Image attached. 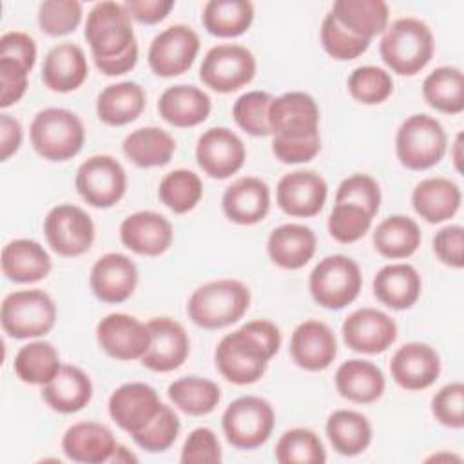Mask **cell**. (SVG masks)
Listing matches in <instances>:
<instances>
[{"label": "cell", "mask_w": 464, "mask_h": 464, "mask_svg": "<svg viewBox=\"0 0 464 464\" xmlns=\"http://www.w3.org/2000/svg\"><path fill=\"white\" fill-rule=\"evenodd\" d=\"M279 328L268 319H254L218 343L214 362L228 382L254 384L265 375L268 361L279 352Z\"/></svg>", "instance_id": "cell-1"}, {"label": "cell", "mask_w": 464, "mask_h": 464, "mask_svg": "<svg viewBox=\"0 0 464 464\" xmlns=\"http://www.w3.org/2000/svg\"><path fill=\"white\" fill-rule=\"evenodd\" d=\"M435 49L431 29L419 18H397L384 29L379 53L386 67L399 76H415L431 60Z\"/></svg>", "instance_id": "cell-2"}, {"label": "cell", "mask_w": 464, "mask_h": 464, "mask_svg": "<svg viewBox=\"0 0 464 464\" xmlns=\"http://www.w3.org/2000/svg\"><path fill=\"white\" fill-rule=\"evenodd\" d=\"M250 306V290L237 279H216L198 286L187 301L188 319L205 330L237 323Z\"/></svg>", "instance_id": "cell-3"}, {"label": "cell", "mask_w": 464, "mask_h": 464, "mask_svg": "<svg viewBox=\"0 0 464 464\" xmlns=\"http://www.w3.org/2000/svg\"><path fill=\"white\" fill-rule=\"evenodd\" d=\"M29 138L33 149L47 161L74 158L85 141V127L78 114L63 107H47L31 121Z\"/></svg>", "instance_id": "cell-4"}, {"label": "cell", "mask_w": 464, "mask_h": 464, "mask_svg": "<svg viewBox=\"0 0 464 464\" xmlns=\"http://www.w3.org/2000/svg\"><path fill=\"white\" fill-rule=\"evenodd\" d=\"M448 136L439 120L428 114H411L397 129L395 154L402 167L426 170L446 154Z\"/></svg>", "instance_id": "cell-5"}, {"label": "cell", "mask_w": 464, "mask_h": 464, "mask_svg": "<svg viewBox=\"0 0 464 464\" xmlns=\"http://www.w3.org/2000/svg\"><path fill=\"white\" fill-rule=\"evenodd\" d=\"M0 323L13 339H36L49 334L56 323V304L40 288L16 290L4 297Z\"/></svg>", "instance_id": "cell-6"}, {"label": "cell", "mask_w": 464, "mask_h": 464, "mask_svg": "<svg viewBox=\"0 0 464 464\" xmlns=\"http://www.w3.org/2000/svg\"><path fill=\"white\" fill-rule=\"evenodd\" d=\"M361 286L362 276L359 265L343 254L323 257L308 277L312 299L326 310H341L353 303Z\"/></svg>", "instance_id": "cell-7"}, {"label": "cell", "mask_w": 464, "mask_h": 464, "mask_svg": "<svg viewBox=\"0 0 464 464\" xmlns=\"http://www.w3.org/2000/svg\"><path fill=\"white\" fill-rule=\"evenodd\" d=\"M94 60H107L123 54L136 44L132 18L125 4L98 2L91 7L83 29Z\"/></svg>", "instance_id": "cell-8"}, {"label": "cell", "mask_w": 464, "mask_h": 464, "mask_svg": "<svg viewBox=\"0 0 464 464\" xmlns=\"http://www.w3.org/2000/svg\"><path fill=\"white\" fill-rule=\"evenodd\" d=\"M274 422L272 404L257 395L237 397L221 415V428L228 444L239 450H254L265 444L272 435Z\"/></svg>", "instance_id": "cell-9"}, {"label": "cell", "mask_w": 464, "mask_h": 464, "mask_svg": "<svg viewBox=\"0 0 464 464\" xmlns=\"http://www.w3.org/2000/svg\"><path fill=\"white\" fill-rule=\"evenodd\" d=\"M257 71L250 49L239 44H219L207 51L199 65V80L216 92L228 94L248 85Z\"/></svg>", "instance_id": "cell-10"}, {"label": "cell", "mask_w": 464, "mask_h": 464, "mask_svg": "<svg viewBox=\"0 0 464 464\" xmlns=\"http://www.w3.org/2000/svg\"><path fill=\"white\" fill-rule=\"evenodd\" d=\"M74 185L87 205L111 208L127 192V172L116 158L96 154L78 167Z\"/></svg>", "instance_id": "cell-11"}, {"label": "cell", "mask_w": 464, "mask_h": 464, "mask_svg": "<svg viewBox=\"0 0 464 464\" xmlns=\"http://www.w3.org/2000/svg\"><path fill=\"white\" fill-rule=\"evenodd\" d=\"M44 236L53 252L63 257H78L94 243V223L78 205L53 207L44 219Z\"/></svg>", "instance_id": "cell-12"}, {"label": "cell", "mask_w": 464, "mask_h": 464, "mask_svg": "<svg viewBox=\"0 0 464 464\" xmlns=\"http://www.w3.org/2000/svg\"><path fill=\"white\" fill-rule=\"evenodd\" d=\"M199 53L198 33L185 24H174L154 36L149 45L147 62L150 71L161 78L187 72Z\"/></svg>", "instance_id": "cell-13"}, {"label": "cell", "mask_w": 464, "mask_h": 464, "mask_svg": "<svg viewBox=\"0 0 464 464\" xmlns=\"http://www.w3.org/2000/svg\"><path fill=\"white\" fill-rule=\"evenodd\" d=\"M96 343L112 359L136 361L149 350L150 332L147 323H141L134 315L116 312L105 315L96 324Z\"/></svg>", "instance_id": "cell-14"}, {"label": "cell", "mask_w": 464, "mask_h": 464, "mask_svg": "<svg viewBox=\"0 0 464 464\" xmlns=\"http://www.w3.org/2000/svg\"><path fill=\"white\" fill-rule=\"evenodd\" d=\"M246 158L243 140L228 127L207 129L196 143L199 169L214 179H227L236 174Z\"/></svg>", "instance_id": "cell-15"}, {"label": "cell", "mask_w": 464, "mask_h": 464, "mask_svg": "<svg viewBox=\"0 0 464 464\" xmlns=\"http://www.w3.org/2000/svg\"><path fill=\"white\" fill-rule=\"evenodd\" d=\"M270 134L277 138H306L319 132L317 102L303 91L283 92L268 109Z\"/></svg>", "instance_id": "cell-16"}, {"label": "cell", "mask_w": 464, "mask_h": 464, "mask_svg": "<svg viewBox=\"0 0 464 464\" xmlns=\"http://www.w3.org/2000/svg\"><path fill=\"white\" fill-rule=\"evenodd\" d=\"M344 344L359 353H381L397 339L395 321L382 310L362 306L353 310L341 328Z\"/></svg>", "instance_id": "cell-17"}, {"label": "cell", "mask_w": 464, "mask_h": 464, "mask_svg": "<svg viewBox=\"0 0 464 464\" xmlns=\"http://www.w3.org/2000/svg\"><path fill=\"white\" fill-rule=\"evenodd\" d=\"M161 408L158 392L145 382H125L109 397V415L129 435L143 430Z\"/></svg>", "instance_id": "cell-18"}, {"label": "cell", "mask_w": 464, "mask_h": 464, "mask_svg": "<svg viewBox=\"0 0 464 464\" xmlns=\"http://www.w3.org/2000/svg\"><path fill=\"white\" fill-rule=\"evenodd\" d=\"M328 185L324 178L314 170H294L285 174L276 187L277 207L294 218H312L319 214L326 203Z\"/></svg>", "instance_id": "cell-19"}, {"label": "cell", "mask_w": 464, "mask_h": 464, "mask_svg": "<svg viewBox=\"0 0 464 464\" xmlns=\"http://www.w3.org/2000/svg\"><path fill=\"white\" fill-rule=\"evenodd\" d=\"M150 332V346L140 359L152 372L178 370L188 357L190 339L183 324L170 317H154L147 323Z\"/></svg>", "instance_id": "cell-20"}, {"label": "cell", "mask_w": 464, "mask_h": 464, "mask_svg": "<svg viewBox=\"0 0 464 464\" xmlns=\"http://www.w3.org/2000/svg\"><path fill=\"white\" fill-rule=\"evenodd\" d=\"M89 286L94 297L103 303H123L134 294L138 286V268L134 261L125 254H103L91 268Z\"/></svg>", "instance_id": "cell-21"}, {"label": "cell", "mask_w": 464, "mask_h": 464, "mask_svg": "<svg viewBox=\"0 0 464 464\" xmlns=\"http://www.w3.org/2000/svg\"><path fill=\"white\" fill-rule=\"evenodd\" d=\"M390 373L404 390H426L440 375V357L437 350L426 343H406L393 353L390 361Z\"/></svg>", "instance_id": "cell-22"}, {"label": "cell", "mask_w": 464, "mask_h": 464, "mask_svg": "<svg viewBox=\"0 0 464 464\" xmlns=\"http://www.w3.org/2000/svg\"><path fill=\"white\" fill-rule=\"evenodd\" d=\"M292 361L306 372L326 370L337 355V339L334 330L317 319L303 321L290 337Z\"/></svg>", "instance_id": "cell-23"}, {"label": "cell", "mask_w": 464, "mask_h": 464, "mask_svg": "<svg viewBox=\"0 0 464 464\" xmlns=\"http://www.w3.org/2000/svg\"><path fill=\"white\" fill-rule=\"evenodd\" d=\"M120 239L134 254L156 257L170 248L174 230L165 216L154 210H140L121 221Z\"/></svg>", "instance_id": "cell-24"}, {"label": "cell", "mask_w": 464, "mask_h": 464, "mask_svg": "<svg viewBox=\"0 0 464 464\" xmlns=\"http://www.w3.org/2000/svg\"><path fill=\"white\" fill-rule=\"evenodd\" d=\"M221 208L236 225H256L270 210V187L261 178L241 176L225 188Z\"/></svg>", "instance_id": "cell-25"}, {"label": "cell", "mask_w": 464, "mask_h": 464, "mask_svg": "<svg viewBox=\"0 0 464 464\" xmlns=\"http://www.w3.org/2000/svg\"><path fill=\"white\" fill-rule=\"evenodd\" d=\"M116 446L114 433L105 424L92 420L69 426L62 437L65 457L82 464H102L111 460Z\"/></svg>", "instance_id": "cell-26"}, {"label": "cell", "mask_w": 464, "mask_h": 464, "mask_svg": "<svg viewBox=\"0 0 464 464\" xmlns=\"http://www.w3.org/2000/svg\"><path fill=\"white\" fill-rule=\"evenodd\" d=\"M89 76L85 53L72 42L49 49L42 65V82L53 92H71L83 85Z\"/></svg>", "instance_id": "cell-27"}, {"label": "cell", "mask_w": 464, "mask_h": 464, "mask_svg": "<svg viewBox=\"0 0 464 464\" xmlns=\"http://www.w3.org/2000/svg\"><path fill=\"white\" fill-rule=\"evenodd\" d=\"M315 234L301 223H285L276 227L266 239L270 261L285 270L303 268L315 254Z\"/></svg>", "instance_id": "cell-28"}, {"label": "cell", "mask_w": 464, "mask_h": 464, "mask_svg": "<svg viewBox=\"0 0 464 464\" xmlns=\"http://www.w3.org/2000/svg\"><path fill=\"white\" fill-rule=\"evenodd\" d=\"M210 96L196 85L178 83L167 87L158 100L160 116L167 123L179 129L196 127L203 123L210 114Z\"/></svg>", "instance_id": "cell-29"}, {"label": "cell", "mask_w": 464, "mask_h": 464, "mask_svg": "<svg viewBox=\"0 0 464 464\" xmlns=\"http://www.w3.org/2000/svg\"><path fill=\"white\" fill-rule=\"evenodd\" d=\"M373 295L392 310H408L420 297L422 281L415 266L408 263L384 265L373 277Z\"/></svg>", "instance_id": "cell-30"}, {"label": "cell", "mask_w": 464, "mask_h": 464, "mask_svg": "<svg viewBox=\"0 0 464 464\" xmlns=\"http://www.w3.org/2000/svg\"><path fill=\"white\" fill-rule=\"evenodd\" d=\"M462 201L460 187L442 176L419 181L411 190L413 210L428 223H442L453 218Z\"/></svg>", "instance_id": "cell-31"}, {"label": "cell", "mask_w": 464, "mask_h": 464, "mask_svg": "<svg viewBox=\"0 0 464 464\" xmlns=\"http://www.w3.org/2000/svg\"><path fill=\"white\" fill-rule=\"evenodd\" d=\"M335 390L339 395L355 404H370L382 397L386 379L382 370L364 359H348L335 372Z\"/></svg>", "instance_id": "cell-32"}, {"label": "cell", "mask_w": 464, "mask_h": 464, "mask_svg": "<svg viewBox=\"0 0 464 464\" xmlns=\"http://www.w3.org/2000/svg\"><path fill=\"white\" fill-rule=\"evenodd\" d=\"M2 274L13 283H36L49 276V252L34 239H13L2 248Z\"/></svg>", "instance_id": "cell-33"}, {"label": "cell", "mask_w": 464, "mask_h": 464, "mask_svg": "<svg viewBox=\"0 0 464 464\" xmlns=\"http://www.w3.org/2000/svg\"><path fill=\"white\" fill-rule=\"evenodd\" d=\"M42 399L58 413H76L92 399L89 375L72 364H62L58 373L42 386Z\"/></svg>", "instance_id": "cell-34"}, {"label": "cell", "mask_w": 464, "mask_h": 464, "mask_svg": "<svg viewBox=\"0 0 464 464\" xmlns=\"http://www.w3.org/2000/svg\"><path fill=\"white\" fill-rule=\"evenodd\" d=\"M147 94L136 82L107 85L96 98V114L102 123L121 127L134 121L145 109Z\"/></svg>", "instance_id": "cell-35"}, {"label": "cell", "mask_w": 464, "mask_h": 464, "mask_svg": "<svg viewBox=\"0 0 464 464\" xmlns=\"http://www.w3.org/2000/svg\"><path fill=\"white\" fill-rule=\"evenodd\" d=\"M330 13L344 29L368 40L382 34L390 20L388 4L382 0H337Z\"/></svg>", "instance_id": "cell-36"}, {"label": "cell", "mask_w": 464, "mask_h": 464, "mask_svg": "<svg viewBox=\"0 0 464 464\" xmlns=\"http://www.w3.org/2000/svg\"><path fill=\"white\" fill-rule=\"evenodd\" d=\"M332 448L344 457H355L372 444V424L355 410H335L324 426Z\"/></svg>", "instance_id": "cell-37"}, {"label": "cell", "mask_w": 464, "mask_h": 464, "mask_svg": "<svg viewBox=\"0 0 464 464\" xmlns=\"http://www.w3.org/2000/svg\"><path fill=\"white\" fill-rule=\"evenodd\" d=\"M121 149L136 167L152 169L163 167L172 160L176 140L160 127H141L125 136Z\"/></svg>", "instance_id": "cell-38"}, {"label": "cell", "mask_w": 464, "mask_h": 464, "mask_svg": "<svg viewBox=\"0 0 464 464\" xmlns=\"http://www.w3.org/2000/svg\"><path fill=\"white\" fill-rule=\"evenodd\" d=\"M422 234L415 219L404 214L384 218L373 230L375 250L388 259H406L420 246Z\"/></svg>", "instance_id": "cell-39"}, {"label": "cell", "mask_w": 464, "mask_h": 464, "mask_svg": "<svg viewBox=\"0 0 464 464\" xmlns=\"http://www.w3.org/2000/svg\"><path fill=\"white\" fill-rule=\"evenodd\" d=\"M201 22L212 36H241L254 22V4L248 0H208L201 11Z\"/></svg>", "instance_id": "cell-40"}, {"label": "cell", "mask_w": 464, "mask_h": 464, "mask_svg": "<svg viewBox=\"0 0 464 464\" xmlns=\"http://www.w3.org/2000/svg\"><path fill=\"white\" fill-rule=\"evenodd\" d=\"M424 102L439 112L459 114L464 111V74L459 67L433 69L422 82Z\"/></svg>", "instance_id": "cell-41"}, {"label": "cell", "mask_w": 464, "mask_h": 464, "mask_svg": "<svg viewBox=\"0 0 464 464\" xmlns=\"http://www.w3.org/2000/svg\"><path fill=\"white\" fill-rule=\"evenodd\" d=\"M167 395L170 402L183 413L201 417L216 410L221 401L219 386L205 377L188 375L169 384Z\"/></svg>", "instance_id": "cell-42"}, {"label": "cell", "mask_w": 464, "mask_h": 464, "mask_svg": "<svg viewBox=\"0 0 464 464\" xmlns=\"http://www.w3.org/2000/svg\"><path fill=\"white\" fill-rule=\"evenodd\" d=\"M62 368L60 353L49 341H33L24 344L13 362L16 377L25 384H47Z\"/></svg>", "instance_id": "cell-43"}, {"label": "cell", "mask_w": 464, "mask_h": 464, "mask_svg": "<svg viewBox=\"0 0 464 464\" xmlns=\"http://www.w3.org/2000/svg\"><path fill=\"white\" fill-rule=\"evenodd\" d=\"M158 198L174 214H187L201 201L203 181L188 169L170 170L160 181Z\"/></svg>", "instance_id": "cell-44"}, {"label": "cell", "mask_w": 464, "mask_h": 464, "mask_svg": "<svg viewBox=\"0 0 464 464\" xmlns=\"http://www.w3.org/2000/svg\"><path fill=\"white\" fill-rule=\"evenodd\" d=\"M274 457L279 464H323L326 451L319 435L308 428H292L276 442Z\"/></svg>", "instance_id": "cell-45"}, {"label": "cell", "mask_w": 464, "mask_h": 464, "mask_svg": "<svg viewBox=\"0 0 464 464\" xmlns=\"http://www.w3.org/2000/svg\"><path fill=\"white\" fill-rule=\"evenodd\" d=\"M348 91L353 100L364 105H377L386 102L393 92L392 74L377 65L355 67L348 76Z\"/></svg>", "instance_id": "cell-46"}, {"label": "cell", "mask_w": 464, "mask_h": 464, "mask_svg": "<svg viewBox=\"0 0 464 464\" xmlns=\"http://www.w3.org/2000/svg\"><path fill=\"white\" fill-rule=\"evenodd\" d=\"M272 100L274 98L265 91L243 92L232 105V116L237 127L256 138L270 136L268 109Z\"/></svg>", "instance_id": "cell-47"}, {"label": "cell", "mask_w": 464, "mask_h": 464, "mask_svg": "<svg viewBox=\"0 0 464 464\" xmlns=\"http://www.w3.org/2000/svg\"><path fill=\"white\" fill-rule=\"evenodd\" d=\"M181 430V420L178 413L169 406L161 402V408L158 410L156 417L138 433L130 435L132 440L149 453H160L169 450Z\"/></svg>", "instance_id": "cell-48"}, {"label": "cell", "mask_w": 464, "mask_h": 464, "mask_svg": "<svg viewBox=\"0 0 464 464\" xmlns=\"http://www.w3.org/2000/svg\"><path fill=\"white\" fill-rule=\"evenodd\" d=\"M373 216L359 205L353 203H334V208L328 216V232L330 236L343 243L359 241L372 227Z\"/></svg>", "instance_id": "cell-49"}, {"label": "cell", "mask_w": 464, "mask_h": 464, "mask_svg": "<svg viewBox=\"0 0 464 464\" xmlns=\"http://www.w3.org/2000/svg\"><path fill=\"white\" fill-rule=\"evenodd\" d=\"M368 38L357 36L353 33H350L348 29H344L334 16L332 13H328L323 18L321 24V44L323 49L339 62H348L353 60L357 56H361L368 47H370Z\"/></svg>", "instance_id": "cell-50"}, {"label": "cell", "mask_w": 464, "mask_h": 464, "mask_svg": "<svg viewBox=\"0 0 464 464\" xmlns=\"http://www.w3.org/2000/svg\"><path fill=\"white\" fill-rule=\"evenodd\" d=\"M83 16V7L76 0H45L38 5V25L49 36L72 33Z\"/></svg>", "instance_id": "cell-51"}, {"label": "cell", "mask_w": 464, "mask_h": 464, "mask_svg": "<svg viewBox=\"0 0 464 464\" xmlns=\"http://www.w3.org/2000/svg\"><path fill=\"white\" fill-rule=\"evenodd\" d=\"M335 203L359 205L375 218L381 207V187L368 174H352L339 183Z\"/></svg>", "instance_id": "cell-52"}, {"label": "cell", "mask_w": 464, "mask_h": 464, "mask_svg": "<svg viewBox=\"0 0 464 464\" xmlns=\"http://www.w3.org/2000/svg\"><path fill=\"white\" fill-rule=\"evenodd\" d=\"M431 413L442 426L460 430L464 426V384L442 386L431 399Z\"/></svg>", "instance_id": "cell-53"}, {"label": "cell", "mask_w": 464, "mask_h": 464, "mask_svg": "<svg viewBox=\"0 0 464 464\" xmlns=\"http://www.w3.org/2000/svg\"><path fill=\"white\" fill-rule=\"evenodd\" d=\"M223 459L221 444L210 428H196L185 439L179 462L183 464H219Z\"/></svg>", "instance_id": "cell-54"}, {"label": "cell", "mask_w": 464, "mask_h": 464, "mask_svg": "<svg viewBox=\"0 0 464 464\" xmlns=\"http://www.w3.org/2000/svg\"><path fill=\"white\" fill-rule=\"evenodd\" d=\"M321 150V136L312 134L306 138H272V152L274 156L283 161V163H306L310 160H314L317 156V152Z\"/></svg>", "instance_id": "cell-55"}, {"label": "cell", "mask_w": 464, "mask_h": 464, "mask_svg": "<svg viewBox=\"0 0 464 464\" xmlns=\"http://www.w3.org/2000/svg\"><path fill=\"white\" fill-rule=\"evenodd\" d=\"M433 252L437 259L451 268L464 266V228L460 225H446L433 236Z\"/></svg>", "instance_id": "cell-56"}, {"label": "cell", "mask_w": 464, "mask_h": 464, "mask_svg": "<svg viewBox=\"0 0 464 464\" xmlns=\"http://www.w3.org/2000/svg\"><path fill=\"white\" fill-rule=\"evenodd\" d=\"M0 107L7 109L22 100L29 87V71L9 58H0Z\"/></svg>", "instance_id": "cell-57"}, {"label": "cell", "mask_w": 464, "mask_h": 464, "mask_svg": "<svg viewBox=\"0 0 464 464\" xmlns=\"http://www.w3.org/2000/svg\"><path fill=\"white\" fill-rule=\"evenodd\" d=\"M0 58H9L20 63L29 72L36 62V42L24 31H7L0 36Z\"/></svg>", "instance_id": "cell-58"}, {"label": "cell", "mask_w": 464, "mask_h": 464, "mask_svg": "<svg viewBox=\"0 0 464 464\" xmlns=\"http://www.w3.org/2000/svg\"><path fill=\"white\" fill-rule=\"evenodd\" d=\"M125 7L132 20L152 25L174 9V0H127Z\"/></svg>", "instance_id": "cell-59"}, {"label": "cell", "mask_w": 464, "mask_h": 464, "mask_svg": "<svg viewBox=\"0 0 464 464\" xmlns=\"http://www.w3.org/2000/svg\"><path fill=\"white\" fill-rule=\"evenodd\" d=\"M24 130L16 118L7 112L0 114V160L7 161L22 145Z\"/></svg>", "instance_id": "cell-60"}, {"label": "cell", "mask_w": 464, "mask_h": 464, "mask_svg": "<svg viewBox=\"0 0 464 464\" xmlns=\"http://www.w3.org/2000/svg\"><path fill=\"white\" fill-rule=\"evenodd\" d=\"M98 71H102L105 76H120L129 71H132L138 63V44H132L123 54L107 58V60H94Z\"/></svg>", "instance_id": "cell-61"}, {"label": "cell", "mask_w": 464, "mask_h": 464, "mask_svg": "<svg viewBox=\"0 0 464 464\" xmlns=\"http://www.w3.org/2000/svg\"><path fill=\"white\" fill-rule=\"evenodd\" d=\"M451 160L457 172H462V132L455 136V141L451 145Z\"/></svg>", "instance_id": "cell-62"}, {"label": "cell", "mask_w": 464, "mask_h": 464, "mask_svg": "<svg viewBox=\"0 0 464 464\" xmlns=\"http://www.w3.org/2000/svg\"><path fill=\"white\" fill-rule=\"evenodd\" d=\"M111 460H112V462H136L138 457L132 455L125 446H120V444H118Z\"/></svg>", "instance_id": "cell-63"}]
</instances>
